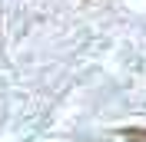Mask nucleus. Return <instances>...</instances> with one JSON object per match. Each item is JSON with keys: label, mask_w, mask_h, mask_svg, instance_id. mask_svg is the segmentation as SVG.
I'll use <instances>...</instances> for the list:
<instances>
[{"label": "nucleus", "mask_w": 146, "mask_h": 142, "mask_svg": "<svg viewBox=\"0 0 146 142\" xmlns=\"http://www.w3.org/2000/svg\"><path fill=\"white\" fill-rule=\"evenodd\" d=\"M126 139H129V142H146V129H129Z\"/></svg>", "instance_id": "obj_1"}]
</instances>
